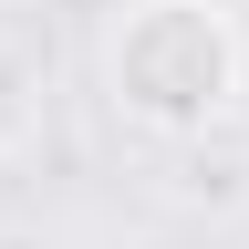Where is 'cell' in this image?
Segmentation results:
<instances>
[{
	"label": "cell",
	"instance_id": "obj_1",
	"mask_svg": "<svg viewBox=\"0 0 249 249\" xmlns=\"http://www.w3.org/2000/svg\"><path fill=\"white\" fill-rule=\"evenodd\" d=\"M239 83H249V52L218 0H135L104 31V93L145 135H208L239 104Z\"/></svg>",
	"mask_w": 249,
	"mask_h": 249
},
{
	"label": "cell",
	"instance_id": "obj_2",
	"mask_svg": "<svg viewBox=\"0 0 249 249\" xmlns=\"http://www.w3.org/2000/svg\"><path fill=\"white\" fill-rule=\"evenodd\" d=\"M42 104H52L42 62H31L21 42H0V156H21L31 135H42Z\"/></svg>",
	"mask_w": 249,
	"mask_h": 249
},
{
	"label": "cell",
	"instance_id": "obj_3",
	"mask_svg": "<svg viewBox=\"0 0 249 249\" xmlns=\"http://www.w3.org/2000/svg\"><path fill=\"white\" fill-rule=\"evenodd\" d=\"M0 249H62V239H42V229H0Z\"/></svg>",
	"mask_w": 249,
	"mask_h": 249
}]
</instances>
